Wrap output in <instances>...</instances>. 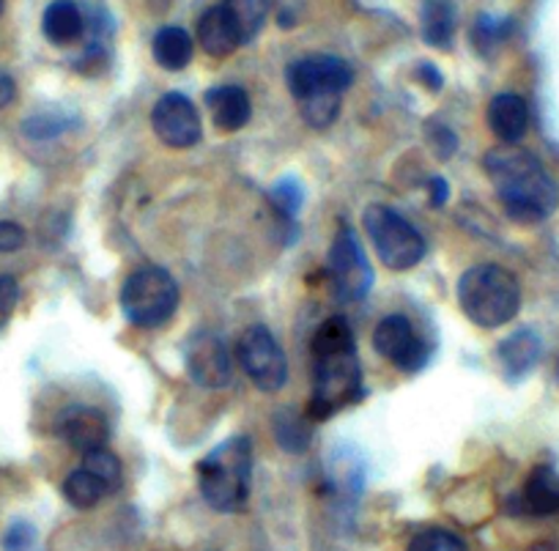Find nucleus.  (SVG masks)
I'll return each mask as SVG.
<instances>
[{"mask_svg": "<svg viewBox=\"0 0 559 551\" xmlns=\"http://www.w3.org/2000/svg\"><path fill=\"white\" fill-rule=\"evenodd\" d=\"M362 223L376 256L392 272H408L426 258V239L395 209L384 207V203H373V207L365 209Z\"/></svg>", "mask_w": 559, "mask_h": 551, "instance_id": "nucleus-7", "label": "nucleus"}, {"mask_svg": "<svg viewBox=\"0 0 559 551\" xmlns=\"http://www.w3.org/2000/svg\"><path fill=\"white\" fill-rule=\"evenodd\" d=\"M83 467L88 469L94 478L102 480V485L107 489V494H116V491L121 489V483H123L121 461H118V458L112 456L107 447H105V450L91 453V456H83Z\"/></svg>", "mask_w": 559, "mask_h": 551, "instance_id": "nucleus-26", "label": "nucleus"}, {"mask_svg": "<svg viewBox=\"0 0 559 551\" xmlns=\"http://www.w3.org/2000/svg\"><path fill=\"white\" fill-rule=\"evenodd\" d=\"M488 127L504 145L521 143L530 129V107L519 94L493 96L488 105Z\"/></svg>", "mask_w": 559, "mask_h": 551, "instance_id": "nucleus-17", "label": "nucleus"}, {"mask_svg": "<svg viewBox=\"0 0 559 551\" xmlns=\"http://www.w3.org/2000/svg\"><path fill=\"white\" fill-rule=\"evenodd\" d=\"M513 513L519 516H557L559 513V472L551 467L532 469L526 483L513 496Z\"/></svg>", "mask_w": 559, "mask_h": 551, "instance_id": "nucleus-14", "label": "nucleus"}, {"mask_svg": "<svg viewBox=\"0 0 559 551\" xmlns=\"http://www.w3.org/2000/svg\"><path fill=\"white\" fill-rule=\"evenodd\" d=\"M206 105L219 132H239L252 116L250 96L239 85H217V89L206 91Z\"/></svg>", "mask_w": 559, "mask_h": 551, "instance_id": "nucleus-16", "label": "nucleus"}, {"mask_svg": "<svg viewBox=\"0 0 559 551\" xmlns=\"http://www.w3.org/2000/svg\"><path fill=\"white\" fill-rule=\"evenodd\" d=\"M286 80L305 121L313 129H326L341 113L343 94L354 83V69L337 56H308L288 67Z\"/></svg>", "mask_w": 559, "mask_h": 551, "instance_id": "nucleus-3", "label": "nucleus"}, {"mask_svg": "<svg viewBox=\"0 0 559 551\" xmlns=\"http://www.w3.org/2000/svg\"><path fill=\"white\" fill-rule=\"evenodd\" d=\"M373 345L403 374H417L431 360V349H428L426 340L419 338V332L406 316L381 318L373 332Z\"/></svg>", "mask_w": 559, "mask_h": 551, "instance_id": "nucleus-10", "label": "nucleus"}, {"mask_svg": "<svg viewBox=\"0 0 559 551\" xmlns=\"http://www.w3.org/2000/svg\"><path fill=\"white\" fill-rule=\"evenodd\" d=\"M179 285L163 267H140L127 274L121 285V313L129 324L157 329L179 310Z\"/></svg>", "mask_w": 559, "mask_h": 551, "instance_id": "nucleus-6", "label": "nucleus"}, {"mask_svg": "<svg viewBox=\"0 0 559 551\" xmlns=\"http://www.w3.org/2000/svg\"><path fill=\"white\" fill-rule=\"evenodd\" d=\"M41 31L56 47L74 45L85 31V12L74 0H52L41 17Z\"/></svg>", "mask_w": 559, "mask_h": 551, "instance_id": "nucleus-20", "label": "nucleus"}, {"mask_svg": "<svg viewBox=\"0 0 559 551\" xmlns=\"http://www.w3.org/2000/svg\"><path fill=\"white\" fill-rule=\"evenodd\" d=\"M63 496H67L69 505L78 507V511H91V507H96L105 500L107 489L102 485L99 478H94V474L88 472V469L78 467L74 472L67 474V480H63Z\"/></svg>", "mask_w": 559, "mask_h": 551, "instance_id": "nucleus-24", "label": "nucleus"}, {"mask_svg": "<svg viewBox=\"0 0 559 551\" xmlns=\"http://www.w3.org/2000/svg\"><path fill=\"white\" fill-rule=\"evenodd\" d=\"M236 360L261 392H280L288 382V360L263 324H252L236 343Z\"/></svg>", "mask_w": 559, "mask_h": 551, "instance_id": "nucleus-8", "label": "nucleus"}, {"mask_svg": "<svg viewBox=\"0 0 559 551\" xmlns=\"http://www.w3.org/2000/svg\"><path fill=\"white\" fill-rule=\"evenodd\" d=\"M152 127L154 134L170 149H192L203 134L195 105L179 91L159 96L152 110Z\"/></svg>", "mask_w": 559, "mask_h": 551, "instance_id": "nucleus-12", "label": "nucleus"}, {"mask_svg": "<svg viewBox=\"0 0 559 551\" xmlns=\"http://www.w3.org/2000/svg\"><path fill=\"white\" fill-rule=\"evenodd\" d=\"M326 280L337 302H359L373 285V269L352 228H341L326 256Z\"/></svg>", "mask_w": 559, "mask_h": 551, "instance_id": "nucleus-9", "label": "nucleus"}, {"mask_svg": "<svg viewBox=\"0 0 559 551\" xmlns=\"http://www.w3.org/2000/svg\"><path fill=\"white\" fill-rule=\"evenodd\" d=\"M557 374H559V367H557Z\"/></svg>", "mask_w": 559, "mask_h": 551, "instance_id": "nucleus-39", "label": "nucleus"}, {"mask_svg": "<svg viewBox=\"0 0 559 551\" xmlns=\"http://www.w3.org/2000/svg\"><path fill=\"white\" fill-rule=\"evenodd\" d=\"M20 300V285L14 278H0V327L12 318Z\"/></svg>", "mask_w": 559, "mask_h": 551, "instance_id": "nucleus-32", "label": "nucleus"}, {"mask_svg": "<svg viewBox=\"0 0 559 551\" xmlns=\"http://www.w3.org/2000/svg\"><path fill=\"white\" fill-rule=\"evenodd\" d=\"M406 551H469V549H466L464 538H459V535L450 532V529L431 527L414 535V538L408 540Z\"/></svg>", "mask_w": 559, "mask_h": 551, "instance_id": "nucleus-27", "label": "nucleus"}, {"mask_svg": "<svg viewBox=\"0 0 559 551\" xmlns=\"http://www.w3.org/2000/svg\"><path fill=\"white\" fill-rule=\"evenodd\" d=\"M540 354L543 343L532 329H519V332L508 335L497 345V351H493L499 371H502V376L508 382H519L526 374H532V367L540 362Z\"/></svg>", "mask_w": 559, "mask_h": 551, "instance_id": "nucleus-15", "label": "nucleus"}, {"mask_svg": "<svg viewBox=\"0 0 559 551\" xmlns=\"http://www.w3.org/2000/svg\"><path fill=\"white\" fill-rule=\"evenodd\" d=\"M272 429L277 445L288 453H305L310 447V439H313L308 414H299L294 409H283V412L274 414Z\"/></svg>", "mask_w": 559, "mask_h": 551, "instance_id": "nucleus-23", "label": "nucleus"}, {"mask_svg": "<svg viewBox=\"0 0 559 551\" xmlns=\"http://www.w3.org/2000/svg\"><path fill=\"white\" fill-rule=\"evenodd\" d=\"M223 7L230 14V20H234L241 45H250L252 39H258L263 25H266L269 12H272V0H225Z\"/></svg>", "mask_w": 559, "mask_h": 551, "instance_id": "nucleus-22", "label": "nucleus"}, {"mask_svg": "<svg viewBox=\"0 0 559 551\" xmlns=\"http://www.w3.org/2000/svg\"><path fill=\"white\" fill-rule=\"evenodd\" d=\"M310 351H313V396L305 409L308 420H330L346 407L362 401V367H359L357 340L346 318H326L316 329Z\"/></svg>", "mask_w": 559, "mask_h": 551, "instance_id": "nucleus-1", "label": "nucleus"}, {"mask_svg": "<svg viewBox=\"0 0 559 551\" xmlns=\"http://www.w3.org/2000/svg\"><path fill=\"white\" fill-rule=\"evenodd\" d=\"M3 7H7V0H0V14H3Z\"/></svg>", "mask_w": 559, "mask_h": 551, "instance_id": "nucleus-38", "label": "nucleus"}, {"mask_svg": "<svg viewBox=\"0 0 559 551\" xmlns=\"http://www.w3.org/2000/svg\"><path fill=\"white\" fill-rule=\"evenodd\" d=\"M459 305L480 329L504 327L521 310V285L510 269L499 263H477L461 274Z\"/></svg>", "mask_w": 559, "mask_h": 551, "instance_id": "nucleus-5", "label": "nucleus"}, {"mask_svg": "<svg viewBox=\"0 0 559 551\" xmlns=\"http://www.w3.org/2000/svg\"><path fill=\"white\" fill-rule=\"evenodd\" d=\"M28 234L23 225L12 223V220H0V253H17L23 250Z\"/></svg>", "mask_w": 559, "mask_h": 551, "instance_id": "nucleus-31", "label": "nucleus"}, {"mask_svg": "<svg viewBox=\"0 0 559 551\" xmlns=\"http://www.w3.org/2000/svg\"><path fill=\"white\" fill-rule=\"evenodd\" d=\"M198 42H201L203 52L209 58H228L230 52H236L241 47L234 20L225 12L223 3L206 9L203 17L198 20Z\"/></svg>", "mask_w": 559, "mask_h": 551, "instance_id": "nucleus-18", "label": "nucleus"}, {"mask_svg": "<svg viewBox=\"0 0 559 551\" xmlns=\"http://www.w3.org/2000/svg\"><path fill=\"white\" fill-rule=\"evenodd\" d=\"M195 472L203 500L212 511H245L252 485V442L247 436H230L198 461Z\"/></svg>", "mask_w": 559, "mask_h": 551, "instance_id": "nucleus-4", "label": "nucleus"}, {"mask_svg": "<svg viewBox=\"0 0 559 551\" xmlns=\"http://www.w3.org/2000/svg\"><path fill=\"white\" fill-rule=\"evenodd\" d=\"M428 190H431V207H444V203H448V192H450V187H448V181H444V178H439V176H433L431 181H428Z\"/></svg>", "mask_w": 559, "mask_h": 551, "instance_id": "nucleus-36", "label": "nucleus"}, {"mask_svg": "<svg viewBox=\"0 0 559 551\" xmlns=\"http://www.w3.org/2000/svg\"><path fill=\"white\" fill-rule=\"evenodd\" d=\"M459 28V12L453 0H423L419 9V31L433 50H450Z\"/></svg>", "mask_w": 559, "mask_h": 551, "instance_id": "nucleus-19", "label": "nucleus"}, {"mask_svg": "<svg viewBox=\"0 0 559 551\" xmlns=\"http://www.w3.org/2000/svg\"><path fill=\"white\" fill-rule=\"evenodd\" d=\"M513 31V23L508 17H491V14H480L472 25V47H475L480 56L491 58L497 52V47L502 45L504 39Z\"/></svg>", "mask_w": 559, "mask_h": 551, "instance_id": "nucleus-25", "label": "nucleus"}, {"mask_svg": "<svg viewBox=\"0 0 559 551\" xmlns=\"http://www.w3.org/2000/svg\"><path fill=\"white\" fill-rule=\"evenodd\" d=\"M69 127H72V118H69L67 113L45 110V113H36V116L25 118L23 132L28 134L31 140H52V138H58V134L67 132Z\"/></svg>", "mask_w": 559, "mask_h": 551, "instance_id": "nucleus-28", "label": "nucleus"}, {"mask_svg": "<svg viewBox=\"0 0 559 551\" xmlns=\"http://www.w3.org/2000/svg\"><path fill=\"white\" fill-rule=\"evenodd\" d=\"M152 52L154 61H157L165 72H181V69L190 67L195 45H192V36L187 34L185 28L165 25V28H159L157 34H154Z\"/></svg>", "mask_w": 559, "mask_h": 551, "instance_id": "nucleus-21", "label": "nucleus"}, {"mask_svg": "<svg viewBox=\"0 0 559 551\" xmlns=\"http://www.w3.org/2000/svg\"><path fill=\"white\" fill-rule=\"evenodd\" d=\"M426 134H428V143L433 145L439 160H450V156L459 151V138H455L453 129L444 127V124H428Z\"/></svg>", "mask_w": 559, "mask_h": 551, "instance_id": "nucleus-30", "label": "nucleus"}, {"mask_svg": "<svg viewBox=\"0 0 559 551\" xmlns=\"http://www.w3.org/2000/svg\"><path fill=\"white\" fill-rule=\"evenodd\" d=\"M524 551H557V546H554V543H548V540H537V543L526 546Z\"/></svg>", "mask_w": 559, "mask_h": 551, "instance_id": "nucleus-37", "label": "nucleus"}, {"mask_svg": "<svg viewBox=\"0 0 559 551\" xmlns=\"http://www.w3.org/2000/svg\"><path fill=\"white\" fill-rule=\"evenodd\" d=\"M14 99H17V83L7 69H0V110L12 105Z\"/></svg>", "mask_w": 559, "mask_h": 551, "instance_id": "nucleus-35", "label": "nucleus"}, {"mask_svg": "<svg viewBox=\"0 0 559 551\" xmlns=\"http://www.w3.org/2000/svg\"><path fill=\"white\" fill-rule=\"evenodd\" d=\"M185 365L190 379L206 390H219V387L230 385V376H234L228 345L212 329H201L192 335L187 343Z\"/></svg>", "mask_w": 559, "mask_h": 551, "instance_id": "nucleus-11", "label": "nucleus"}, {"mask_svg": "<svg viewBox=\"0 0 559 551\" xmlns=\"http://www.w3.org/2000/svg\"><path fill=\"white\" fill-rule=\"evenodd\" d=\"M414 78H417V83L423 85V89L431 91V94H439V91L444 89V74L439 72V67H433L431 61L417 63V69H414Z\"/></svg>", "mask_w": 559, "mask_h": 551, "instance_id": "nucleus-33", "label": "nucleus"}, {"mask_svg": "<svg viewBox=\"0 0 559 551\" xmlns=\"http://www.w3.org/2000/svg\"><path fill=\"white\" fill-rule=\"evenodd\" d=\"M31 540H34V527H28V524H14L7 532V538H3V546H7V551H25L31 546Z\"/></svg>", "mask_w": 559, "mask_h": 551, "instance_id": "nucleus-34", "label": "nucleus"}, {"mask_svg": "<svg viewBox=\"0 0 559 551\" xmlns=\"http://www.w3.org/2000/svg\"><path fill=\"white\" fill-rule=\"evenodd\" d=\"M486 173L497 190L499 203L515 223H543L559 201L557 184L543 162L524 149H493L486 154Z\"/></svg>", "mask_w": 559, "mask_h": 551, "instance_id": "nucleus-2", "label": "nucleus"}, {"mask_svg": "<svg viewBox=\"0 0 559 551\" xmlns=\"http://www.w3.org/2000/svg\"><path fill=\"white\" fill-rule=\"evenodd\" d=\"M58 436L80 456H91L96 450H105L110 439V425L102 409L96 407H69L58 418Z\"/></svg>", "mask_w": 559, "mask_h": 551, "instance_id": "nucleus-13", "label": "nucleus"}, {"mask_svg": "<svg viewBox=\"0 0 559 551\" xmlns=\"http://www.w3.org/2000/svg\"><path fill=\"white\" fill-rule=\"evenodd\" d=\"M269 201H272L274 212L283 214L286 220L297 218L299 207H302V187H299L297 178H280L277 184L269 192Z\"/></svg>", "mask_w": 559, "mask_h": 551, "instance_id": "nucleus-29", "label": "nucleus"}]
</instances>
